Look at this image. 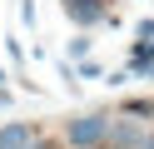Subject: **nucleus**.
I'll list each match as a JSON object with an SVG mask.
<instances>
[{"label":"nucleus","mask_w":154,"mask_h":149,"mask_svg":"<svg viewBox=\"0 0 154 149\" xmlns=\"http://www.w3.org/2000/svg\"><path fill=\"white\" fill-rule=\"evenodd\" d=\"M109 139H114V144H139V129H134V124H114Z\"/></svg>","instance_id":"obj_4"},{"label":"nucleus","mask_w":154,"mask_h":149,"mask_svg":"<svg viewBox=\"0 0 154 149\" xmlns=\"http://www.w3.org/2000/svg\"><path fill=\"white\" fill-rule=\"evenodd\" d=\"M25 149H50V144H40V139H30V144H25Z\"/></svg>","instance_id":"obj_6"},{"label":"nucleus","mask_w":154,"mask_h":149,"mask_svg":"<svg viewBox=\"0 0 154 149\" xmlns=\"http://www.w3.org/2000/svg\"><path fill=\"white\" fill-rule=\"evenodd\" d=\"M139 40H144V45H154V20H144V25H139Z\"/></svg>","instance_id":"obj_5"},{"label":"nucleus","mask_w":154,"mask_h":149,"mask_svg":"<svg viewBox=\"0 0 154 149\" xmlns=\"http://www.w3.org/2000/svg\"><path fill=\"white\" fill-rule=\"evenodd\" d=\"M139 149H154V139H139Z\"/></svg>","instance_id":"obj_7"},{"label":"nucleus","mask_w":154,"mask_h":149,"mask_svg":"<svg viewBox=\"0 0 154 149\" xmlns=\"http://www.w3.org/2000/svg\"><path fill=\"white\" fill-rule=\"evenodd\" d=\"M30 124H20V119H15V124H0V149H25L30 144Z\"/></svg>","instance_id":"obj_3"},{"label":"nucleus","mask_w":154,"mask_h":149,"mask_svg":"<svg viewBox=\"0 0 154 149\" xmlns=\"http://www.w3.org/2000/svg\"><path fill=\"white\" fill-rule=\"evenodd\" d=\"M0 79H5V70H0Z\"/></svg>","instance_id":"obj_8"},{"label":"nucleus","mask_w":154,"mask_h":149,"mask_svg":"<svg viewBox=\"0 0 154 149\" xmlns=\"http://www.w3.org/2000/svg\"><path fill=\"white\" fill-rule=\"evenodd\" d=\"M104 134H109V119H104V114H80V119H70V129H65V139H70L75 149L100 144Z\"/></svg>","instance_id":"obj_1"},{"label":"nucleus","mask_w":154,"mask_h":149,"mask_svg":"<svg viewBox=\"0 0 154 149\" xmlns=\"http://www.w3.org/2000/svg\"><path fill=\"white\" fill-rule=\"evenodd\" d=\"M65 15H70V20H80V25H100V20H104V10L94 5V0H65Z\"/></svg>","instance_id":"obj_2"}]
</instances>
